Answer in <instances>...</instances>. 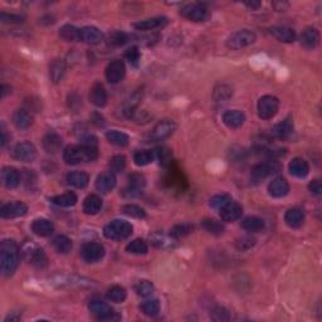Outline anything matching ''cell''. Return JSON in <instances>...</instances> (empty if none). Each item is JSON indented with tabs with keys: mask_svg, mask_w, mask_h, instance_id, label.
I'll list each match as a JSON object with an SVG mask.
<instances>
[{
	"mask_svg": "<svg viewBox=\"0 0 322 322\" xmlns=\"http://www.w3.org/2000/svg\"><path fill=\"white\" fill-rule=\"evenodd\" d=\"M279 109V101L277 97L266 95L261 97L257 103V111L259 119L269 120L276 116Z\"/></svg>",
	"mask_w": 322,
	"mask_h": 322,
	"instance_id": "8992f818",
	"label": "cell"
},
{
	"mask_svg": "<svg viewBox=\"0 0 322 322\" xmlns=\"http://www.w3.org/2000/svg\"><path fill=\"white\" fill-rule=\"evenodd\" d=\"M2 182L8 189H14L20 183V174L15 167L5 166L2 170Z\"/></svg>",
	"mask_w": 322,
	"mask_h": 322,
	"instance_id": "ac0fdd59",
	"label": "cell"
},
{
	"mask_svg": "<svg viewBox=\"0 0 322 322\" xmlns=\"http://www.w3.org/2000/svg\"><path fill=\"white\" fill-rule=\"evenodd\" d=\"M121 211L125 214V216L131 217V218L142 219L146 217L145 210H144L141 206L135 205V204H126V205L122 206Z\"/></svg>",
	"mask_w": 322,
	"mask_h": 322,
	"instance_id": "bcb514c9",
	"label": "cell"
},
{
	"mask_svg": "<svg viewBox=\"0 0 322 322\" xmlns=\"http://www.w3.org/2000/svg\"><path fill=\"white\" fill-rule=\"evenodd\" d=\"M240 226H242L243 229L247 230V232L256 233V232H261V230H263L266 223H264L263 219L258 218V217H247V218L243 219Z\"/></svg>",
	"mask_w": 322,
	"mask_h": 322,
	"instance_id": "74e56055",
	"label": "cell"
},
{
	"mask_svg": "<svg viewBox=\"0 0 322 322\" xmlns=\"http://www.w3.org/2000/svg\"><path fill=\"white\" fill-rule=\"evenodd\" d=\"M97 156H98L97 138L95 136H88L81 145L68 146L63 153V160L69 165H76L80 162L95 161Z\"/></svg>",
	"mask_w": 322,
	"mask_h": 322,
	"instance_id": "6da1fadb",
	"label": "cell"
},
{
	"mask_svg": "<svg viewBox=\"0 0 322 322\" xmlns=\"http://www.w3.org/2000/svg\"><path fill=\"white\" fill-rule=\"evenodd\" d=\"M22 253L25 261L37 268H44L48 264V258H47L44 251L32 242L25 243L23 245Z\"/></svg>",
	"mask_w": 322,
	"mask_h": 322,
	"instance_id": "277c9868",
	"label": "cell"
},
{
	"mask_svg": "<svg viewBox=\"0 0 322 322\" xmlns=\"http://www.w3.org/2000/svg\"><path fill=\"white\" fill-rule=\"evenodd\" d=\"M320 43V33L316 28H306L301 34V44L306 49H313Z\"/></svg>",
	"mask_w": 322,
	"mask_h": 322,
	"instance_id": "7402d4cb",
	"label": "cell"
},
{
	"mask_svg": "<svg viewBox=\"0 0 322 322\" xmlns=\"http://www.w3.org/2000/svg\"><path fill=\"white\" fill-rule=\"evenodd\" d=\"M90 101L95 104L96 107H104L107 103V92L103 85L99 82H96L91 87L90 91Z\"/></svg>",
	"mask_w": 322,
	"mask_h": 322,
	"instance_id": "603a6c76",
	"label": "cell"
},
{
	"mask_svg": "<svg viewBox=\"0 0 322 322\" xmlns=\"http://www.w3.org/2000/svg\"><path fill=\"white\" fill-rule=\"evenodd\" d=\"M278 166L274 162H261L252 167V177L256 180L266 179L269 175L274 174Z\"/></svg>",
	"mask_w": 322,
	"mask_h": 322,
	"instance_id": "44dd1931",
	"label": "cell"
},
{
	"mask_svg": "<svg viewBox=\"0 0 322 322\" xmlns=\"http://www.w3.org/2000/svg\"><path fill=\"white\" fill-rule=\"evenodd\" d=\"M125 166H126V159L124 156H114L110 160V167H111L112 172H122Z\"/></svg>",
	"mask_w": 322,
	"mask_h": 322,
	"instance_id": "9f6ffc18",
	"label": "cell"
},
{
	"mask_svg": "<svg viewBox=\"0 0 322 322\" xmlns=\"http://www.w3.org/2000/svg\"><path fill=\"white\" fill-rule=\"evenodd\" d=\"M65 180H67V183L70 187L77 188V189H83V188L88 185L90 176L85 171H72L67 175Z\"/></svg>",
	"mask_w": 322,
	"mask_h": 322,
	"instance_id": "83f0119b",
	"label": "cell"
},
{
	"mask_svg": "<svg viewBox=\"0 0 322 322\" xmlns=\"http://www.w3.org/2000/svg\"><path fill=\"white\" fill-rule=\"evenodd\" d=\"M308 189L311 190V193L312 194L320 196L322 194V184H321L320 180L316 179V180H313V182H311L310 185H308Z\"/></svg>",
	"mask_w": 322,
	"mask_h": 322,
	"instance_id": "94428289",
	"label": "cell"
},
{
	"mask_svg": "<svg viewBox=\"0 0 322 322\" xmlns=\"http://www.w3.org/2000/svg\"><path fill=\"white\" fill-rule=\"evenodd\" d=\"M255 244H256V239L252 237H243L240 238V239H238L237 243H235V245H237V248L239 251H248L251 249V248H252Z\"/></svg>",
	"mask_w": 322,
	"mask_h": 322,
	"instance_id": "91938a15",
	"label": "cell"
},
{
	"mask_svg": "<svg viewBox=\"0 0 322 322\" xmlns=\"http://www.w3.org/2000/svg\"><path fill=\"white\" fill-rule=\"evenodd\" d=\"M115 187H116V176H115V172H112L111 170L102 172L97 176L96 189L98 192L103 194L110 193Z\"/></svg>",
	"mask_w": 322,
	"mask_h": 322,
	"instance_id": "5bb4252c",
	"label": "cell"
},
{
	"mask_svg": "<svg viewBox=\"0 0 322 322\" xmlns=\"http://www.w3.org/2000/svg\"><path fill=\"white\" fill-rule=\"evenodd\" d=\"M102 41H103V34L98 28L91 27V25L81 28V42L83 43L95 46V44L101 43Z\"/></svg>",
	"mask_w": 322,
	"mask_h": 322,
	"instance_id": "e0dca14e",
	"label": "cell"
},
{
	"mask_svg": "<svg viewBox=\"0 0 322 322\" xmlns=\"http://www.w3.org/2000/svg\"><path fill=\"white\" fill-rule=\"evenodd\" d=\"M269 195L273 198H283L290 193V185L284 177H276L268 185Z\"/></svg>",
	"mask_w": 322,
	"mask_h": 322,
	"instance_id": "2e32d148",
	"label": "cell"
},
{
	"mask_svg": "<svg viewBox=\"0 0 322 322\" xmlns=\"http://www.w3.org/2000/svg\"><path fill=\"white\" fill-rule=\"evenodd\" d=\"M232 200V196L228 195V194H218V195H214L213 198L210 199L209 205L213 209H217V210H222V209H223L224 206H227Z\"/></svg>",
	"mask_w": 322,
	"mask_h": 322,
	"instance_id": "c3c4849f",
	"label": "cell"
},
{
	"mask_svg": "<svg viewBox=\"0 0 322 322\" xmlns=\"http://www.w3.org/2000/svg\"><path fill=\"white\" fill-rule=\"evenodd\" d=\"M32 230L34 234L39 237H49L54 232V226L48 219L39 218L32 223Z\"/></svg>",
	"mask_w": 322,
	"mask_h": 322,
	"instance_id": "d4e9b609",
	"label": "cell"
},
{
	"mask_svg": "<svg viewBox=\"0 0 322 322\" xmlns=\"http://www.w3.org/2000/svg\"><path fill=\"white\" fill-rule=\"evenodd\" d=\"M9 92H10V87H8V86L3 85L2 86V98H4V97L7 96Z\"/></svg>",
	"mask_w": 322,
	"mask_h": 322,
	"instance_id": "e7e4bbea",
	"label": "cell"
},
{
	"mask_svg": "<svg viewBox=\"0 0 322 322\" xmlns=\"http://www.w3.org/2000/svg\"><path fill=\"white\" fill-rule=\"evenodd\" d=\"M132 226L131 223L122 219H115L110 222L103 228V235L107 239L111 240H122L129 238L132 234Z\"/></svg>",
	"mask_w": 322,
	"mask_h": 322,
	"instance_id": "3957f363",
	"label": "cell"
},
{
	"mask_svg": "<svg viewBox=\"0 0 322 322\" xmlns=\"http://www.w3.org/2000/svg\"><path fill=\"white\" fill-rule=\"evenodd\" d=\"M28 213V206L22 201H10L3 204L0 209V216L4 219H14L24 217Z\"/></svg>",
	"mask_w": 322,
	"mask_h": 322,
	"instance_id": "7c38bea8",
	"label": "cell"
},
{
	"mask_svg": "<svg viewBox=\"0 0 322 322\" xmlns=\"http://www.w3.org/2000/svg\"><path fill=\"white\" fill-rule=\"evenodd\" d=\"M62 146V138L61 136L57 135V133L52 132L48 135L44 136L43 138V148L47 153L49 154H56L58 153L59 149Z\"/></svg>",
	"mask_w": 322,
	"mask_h": 322,
	"instance_id": "d6a6232c",
	"label": "cell"
},
{
	"mask_svg": "<svg viewBox=\"0 0 322 322\" xmlns=\"http://www.w3.org/2000/svg\"><path fill=\"white\" fill-rule=\"evenodd\" d=\"M125 73H126V67H125L124 61L121 59H114L109 63L104 70L107 81L110 83H119L124 80Z\"/></svg>",
	"mask_w": 322,
	"mask_h": 322,
	"instance_id": "4fadbf2b",
	"label": "cell"
},
{
	"mask_svg": "<svg viewBox=\"0 0 322 322\" xmlns=\"http://www.w3.org/2000/svg\"><path fill=\"white\" fill-rule=\"evenodd\" d=\"M127 297V292L124 287L121 286H114L107 291V298L111 302L115 303H122Z\"/></svg>",
	"mask_w": 322,
	"mask_h": 322,
	"instance_id": "ee69618b",
	"label": "cell"
},
{
	"mask_svg": "<svg viewBox=\"0 0 322 322\" xmlns=\"http://www.w3.org/2000/svg\"><path fill=\"white\" fill-rule=\"evenodd\" d=\"M25 17L22 14H14V13H0V20L4 24H19V23L24 22Z\"/></svg>",
	"mask_w": 322,
	"mask_h": 322,
	"instance_id": "f5cc1de1",
	"label": "cell"
},
{
	"mask_svg": "<svg viewBox=\"0 0 322 322\" xmlns=\"http://www.w3.org/2000/svg\"><path fill=\"white\" fill-rule=\"evenodd\" d=\"M19 264V247L13 239H4L0 245V271L4 277H10Z\"/></svg>",
	"mask_w": 322,
	"mask_h": 322,
	"instance_id": "7a4b0ae2",
	"label": "cell"
},
{
	"mask_svg": "<svg viewBox=\"0 0 322 322\" xmlns=\"http://www.w3.org/2000/svg\"><path fill=\"white\" fill-rule=\"evenodd\" d=\"M289 170L291 175H293L295 177H300L303 179L308 175L310 172V165L308 162L302 158H295L289 164Z\"/></svg>",
	"mask_w": 322,
	"mask_h": 322,
	"instance_id": "ffe728a7",
	"label": "cell"
},
{
	"mask_svg": "<svg viewBox=\"0 0 322 322\" xmlns=\"http://www.w3.org/2000/svg\"><path fill=\"white\" fill-rule=\"evenodd\" d=\"M81 257L87 263H96L104 257V247L101 243H86L81 249Z\"/></svg>",
	"mask_w": 322,
	"mask_h": 322,
	"instance_id": "9c48e42d",
	"label": "cell"
},
{
	"mask_svg": "<svg viewBox=\"0 0 322 322\" xmlns=\"http://www.w3.org/2000/svg\"><path fill=\"white\" fill-rule=\"evenodd\" d=\"M233 96V90L228 85L221 83L214 88V99L217 102H227Z\"/></svg>",
	"mask_w": 322,
	"mask_h": 322,
	"instance_id": "f6af8a7d",
	"label": "cell"
},
{
	"mask_svg": "<svg viewBox=\"0 0 322 322\" xmlns=\"http://www.w3.org/2000/svg\"><path fill=\"white\" fill-rule=\"evenodd\" d=\"M245 5H247L248 8H251V9H258L259 7H261V3L259 2H248V3H245Z\"/></svg>",
	"mask_w": 322,
	"mask_h": 322,
	"instance_id": "be15d7a7",
	"label": "cell"
},
{
	"mask_svg": "<svg viewBox=\"0 0 322 322\" xmlns=\"http://www.w3.org/2000/svg\"><path fill=\"white\" fill-rule=\"evenodd\" d=\"M65 68H67V64H65L64 59L57 58L52 62L51 67H49V76H51L52 82L53 83L61 82V80L63 78L65 73Z\"/></svg>",
	"mask_w": 322,
	"mask_h": 322,
	"instance_id": "4dcf8cb0",
	"label": "cell"
},
{
	"mask_svg": "<svg viewBox=\"0 0 322 322\" xmlns=\"http://www.w3.org/2000/svg\"><path fill=\"white\" fill-rule=\"evenodd\" d=\"M13 124L20 130L29 129L33 125V116L25 110H17L13 114Z\"/></svg>",
	"mask_w": 322,
	"mask_h": 322,
	"instance_id": "4316f807",
	"label": "cell"
},
{
	"mask_svg": "<svg viewBox=\"0 0 322 322\" xmlns=\"http://www.w3.org/2000/svg\"><path fill=\"white\" fill-rule=\"evenodd\" d=\"M284 222L290 228H300L305 222V213L298 208L289 209L284 214Z\"/></svg>",
	"mask_w": 322,
	"mask_h": 322,
	"instance_id": "f1b7e54d",
	"label": "cell"
},
{
	"mask_svg": "<svg viewBox=\"0 0 322 322\" xmlns=\"http://www.w3.org/2000/svg\"><path fill=\"white\" fill-rule=\"evenodd\" d=\"M59 35L65 42H81V28L70 24H64L59 29Z\"/></svg>",
	"mask_w": 322,
	"mask_h": 322,
	"instance_id": "d590c367",
	"label": "cell"
},
{
	"mask_svg": "<svg viewBox=\"0 0 322 322\" xmlns=\"http://www.w3.org/2000/svg\"><path fill=\"white\" fill-rule=\"evenodd\" d=\"M8 137H7V130H5L4 125H2V146H5L7 144Z\"/></svg>",
	"mask_w": 322,
	"mask_h": 322,
	"instance_id": "6125c7cd",
	"label": "cell"
},
{
	"mask_svg": "<svg viewBox=\"0 0 322 322\" xmlns=\"http://www.w3.org/2000/svg\"><path fill=\"white\" fill-rule=\"evenodd\" d=\"M293 132V124L291 117H287L283 121L279 122V124L274 125V127L272 129V133L276 136L279 140H286L289 138Z\"/></svg>",
	"mask_w": 322,
	"mask_h": 322,
	"instance_id": "484cf974",
	"label": "cell"
},
{
	"mask_svg": "<svg viewBox=\"0 0 322 322\" xmlns=\"http://www.w3.org/2000/svg\"><path fill=\"white\" fill-rule=\"evenodd\" d=\"M269 32H271L272 35H273L277 41L283 42V43H292L296 39L295 30L291 29L289 27H281V25H279V27H272L271 29H269Z\"/></svg>",
	"mask_w": 322,
	"mask_h": 322,
	"instance_id": "f546056e",
	"label": "cell"
},
{
	"mask_svg": "<svg viewBox=\"0 0 322 322\" xmlns=\"http://www.w3.org/2000/svg\"><path fill=\"white\" fill-rule=\"evenodd\" d=\"M150 239L155 247L160 249H169V248L175 247V238L171 235H165L162 233H155L150 235Z\"/></svg>",
	"mask_w": 322,
	"mask_h": 322,
	"instance_id": "e575fe53",
	"label": "cell"
},
{
	"mask_svg": "<svg viewBox=\"0 0 322 322\" xmlns=\"http://www.w3.org/2000/svg\"><path fill=\"white\" fill-rule=\"evenodd\" d=\"M256 39H257V35H256V33L252 32V30H238V32L233 33L232 35L227 39V47L230 49H234V51H238V49H242L244 48V47L253 44L256 42Z\"/></svg>",
	"mask_w": 322,
	"mask_h": 322,
	"instance_id": "5b68a950",
	"label": "cell"
},
{
	"mask_svg": "<svg viewBox=\"0 0 322 322\" xmlns=\"http://www.w3.org/2000/svg\"><path fill=\"white\" fill-rule=\"evenodd\" d=\"M53 248L61 255H67L72 249V240L65 235H57L53 240H52Z\"/></svg>",
	"mask_w": 322,
	"mask_h": 322,
	"instance_id": "ab89813d",
	"label": "cell"
},
{
	"mask_svg": "<svg viewBox=\"0 0 322 322\" xmlns=\"http://www.w3.org/2000/svg\"><path fill=\"white\" fill-rule=\"evenodd\" d=\"M154 284L148 279H141L135 284V292L141 297H149L154 293Z\"/></svg>",
	"mask_w": 322,
	"mask_h": 322,
	"instance_id": "7dc6e473",
	"label": "cell"
},
{
	"mask_svg": "<svg viewBox=\"0 0 322 322\" xmlns=\"http://www.w3.org/2000/svg\"><path fill=\"white\" fill-rule=\"evenodd\" d=\"M156 156H158L160 164L164 165V166H167L170 161H171V151L167 148H159L156 150Z\"/></svg>",
	"mask_w": 322,
	"mask_h": 322,
	"instance_id": "680465c9",
	"label": "cell"
},
{
	"mask_svg": "<svg viewBox=\"0 0 322 322\" xmlns=\"http://www.w3.org/2000/svg\"><path fill=\"white\" fill-rule=\"evenodd\" d=\"M77 195L73 192H67L61 195H56L53 198H51V201L57 206H62V208H69L77 204Z\"/></svg>",
	"mask_w": 322,
	"mask_h": 322,
	"instance_id": "836d02e7",
	"label": "cell"
},
{
	"mask_svg": "<svg viewBox=\"0 0 322 322\" xmlns=\"http://www.w3.org/2000/svg\"><path fill=\"white\" fill-rule=\"evenodd\" d=\"M210 318L213 321L223 322V321H229L230 316L229 312L224 307H216L210 313Z\"/></svg>",
	"mask_w": 322,
	"mask_h": 322,
	"instance_id": "6f0895ef",
	"label": "cell"
},
{
	"mask_svg": "<svg viewBox=\"0 0 322 322\" xmlns=\"http://www.w3.org/2000/svg\"><path fill=\"white\" fill-rule=\"evenodd\" d=\"M88 308H90L91 313H92L95 317L98 318V320H117L119 317H115V311L109 303L103 302L101 300H92L88 305Z\"/></svg>",
	"mask_w": 322,
	"mask_h": 322,
	"instance_id": "52a82bcc",
	"label": "cell"
},
{
	"mask_svg": "<svg viewBox=\"0 0 322 322\" xmlns=\"http://www.w3.org/2000/svg\"><path fill=\"white\" fill-rule=\"evenodd\" d=\"M201 227L206 230L208 233L213 235H221L224 233V226L221 223V222L216 221V219H204L201 222Z\"/></svg>",
	"mask_w": 322,
	"mask_h": 322,
	"instance_id": "60d3db41",
	"label": "cell"
},
{
	"mask_svg": "<svg viewBox=\"0 0 322 322\" xmlns=\"http://www.w3.org/2000/svg\"><path fill=\"white\" fill-rule=\"evenodd\" d=\"M180 14L188 20L192 22H204L208 18V9L204 4L200 3H193V4H188L180 10Z\"/></svg>",
	"mask_w": 322,
	"mask_h": 322,
	"instance_id": "ba28073f",
	"label": "cell"
},
{
	"mask_svg": "<svg viewBox=\"0 0 322 322\" xmlns=\"http://www.w3.org/2000/svg\"><path fill=\"white\" fill-rule=\"evenodd\" d=\"M154 160V154L149 150H141L136 151L133 155V161L137 166H146V165L151 164Z\"/></svg>",
	"mask_w": 322,
	"mask_h": 322,
	"instance_id": "681fc988",
	"label": "cell"
},
{
	"mask_svg": "<svg viewBox=\"0 0 322 322\" xmlns=\"http://www.w3.org/2000/svg\"><path fill=\"white\" fill-rule=\"evenodd\" d=\"M193 229L194 227L189 223L176 224V226L172 227V229L170 230V235L174 237L175 239H177V238H182V237H185V235L190 234V233L193 232Z\"/></svg>",
	"mask_w": 322,
	"mask_h": 322,
	"instance_id": "816d5d0a",
	"label": "cell"
},
{
	"mask_svg": "<svg viewBox=\"0 0 322 322\" xmlns=\"http://www.w3.org/2000/svg\"><path fill=\"white\" fill-rule=\"evenodd\" d=\"M13 156L19 161L33 162L37 158V149L33 144L28 142V141L19 142L13 149Z\"/></svg>",
	"mask_w": 322,
	"mask_h": 322,
	"instance_id": "8fae6325",
	"label": "cell"
},
{
	"mask_svg": "<svg viewBox=\"0 0 322 322\" xmlns=\"http://www.w3.org/2000/svg\"><path fill=\"white\" fill-rule=\"evenodd\" d=\"M106 138L109 142L116 146H126L129 144L130 137L125 132H121L119 130H110L106 132Z\"/></svg>",
	"mask_w": 322,
	"mask_h": 322,
	"instance_id": "f35d334b",
	"label": "cell"
},
{
	"mask_svg": "<svg viewBox=\"0 0 322 322\" xmlns=\"http://www.w3.org/2000/svg\"><path fill=\"white\" fill-rule=\"evenodd\" d=\"M125 58L130 62V64L137 65L141 59V53L140 51H138V47L136 46L130 47V48L125 52Z\"/></svg>",
	"mask_w": 322,
	"mask_h": 322,
	"instance_id": "11a10c76",
	"label": "cell"
},
{
	"mask_svg": "<svg viewBox=\"0 0 322 322\" xmlns=\"http://www.w3.org/2000/svg\"><path fill=\"white\" fill-rule=\"evenodd\" d=\"M126 251L132 255H146L148 253V244L142 239H135L127 244Z\"/></svg>",
	"mask_w": 322,
	"mask_h": 322,
	"instance_id": "f907efd6",
	"label": "cell"
},
{
	"mask_svg": "<svg viewBox=\"0 0 322 322\" xmlns=\"http://www.w3.org/2000/svg\"><path fill=\"white\" fill-rule=\"evenodd\" d=\"M102 209V200L96 194H91L83 201V211L88 216H95Z\"/></svg>",
	"mask_w": 322,
	"mask_h": 322,
	"instance_id": "1f68e13d",
	"label": "cell"
},
{
	"mask_svg": "<svg viewBox=\"0 0 322 322\" xmlns=\"http://www.w3.org/2000/svg\"><path fill=\"white\" fill-rule=\"evenodd\" d=\"M130 37L124 32H114L110 34L109 37V43L114 47H120L124 46L125 43L129 42Z\"/></svg>",
	"mask_w": 322,
	"mask_h": 322,
	"instance_id": "db71d44e",
	"label": "cell"
},
{
	"mask_svg": "<svg viewBox=\"0 0 322 322\" xmlns=\"http://www.w3.org/2000/svg\"><path fill=\"white\" fill-rule=\"evenodd\" d=\"M176 129V124L172 120H161L154 126L150 132V140L162 141L171 136Z\"/></svg>",
	"mask_w": 322,
	"mask_h": 322,
	"instance_id": "30bf717a",
	"label": "cell"
},
{
	"mask_svg": "<svg viewBox=\"0 0 322 322\" xmlns=\"http://www.w3.org/2000/svg\"><path fill=\"white\" fill-rule=\"evenodd\" d=\"M167 23V19L164 17H155V18H149V19L138 20V22L133 23V27L137 30H154L158 29V28L164 27Z\"/></svg>",
	"mask_w": 322,
	"mask_h": 322,
	"instance_id": "cb8c5ba5",
	"label": "cell"
},
{
	"mask_svg": "<svg viewBox=\"0 0 322 322\" xmlns=\"http://www.w3.org/2000/svg\"><path fill=\"white\" fill-rule=\"evenodd\" d=\"M243 208L239 203L237 201H230L227 206H224L221 210V218L223 222L227 223H232V222L238 221L242 217Z\"/></svg>",
	"mask_w": 322,
	"mask_h": 322,
	"instance_id": "9a60e30c",
	"label": "cell"
},
{
	"mask_svg": "<svg viewBox=\"0 0 322 322\" xmlns=\"http://www.w3.org/2000/svg\"><path fill=\"white\" fill-rule=\"evenodd\" d=\"M146 182L145 177L140 174H132L129 177V188L126 189V192H130V194L133 193H140L142 190V188L145 187Z\"/></svg>",
	"mask_w": 322,
	"mask_h": 322,
	"instance_id": "7bdbcfd3",
	"label": "cell"
},
{
	"mask_svg": "<svg viewBox=\"0 0 322 322\" xmlns=\"http://www.w3.org/2000/svg\"><path fill=\"white\" fill-rule=\"evenodd\" d=\"M245 121V115L239 110H230L224 112L223 122L229 129H238L242 126Z\"/></svg>",
	"mask_w": 322,
	"mask_h": 322,
	"instance_id": "d6986e66",
	"label": "cell"
},
{
	"mask_svg": "<svg viewBox=\"0 0 322 322\" xmlns=\"http://www.w3.org/2000/svg\"><path fill=\"white\" fill-rule=\"evenodd\" d=\"M140 308L141 311H142L144 315L154 317V316L158 315L159 311H160V303H159V301L155 300V298H151V300H146L145 302L141 303Z\"/></svg>",
	"mask_w": 322,
	"mask_h": 322,
	"instance_id": "b9f144b4",
	"label": "cell"
},
{
	"mask_svg": "<svg viewBox=\"0 0 322 322\" xmlns=\"http://www.w3.org/2000/svg\"><path fill=\"white\" fill-rule=\"evenodd\" d=\"M141 97H142V93H141L140 91H135L132 95L129 96V98H127L124 103L125 116L132 117V115L135 114V110L137 109L138 103H140Z\"/></svg>",
	"mask_w": 322,
	"mask_h": 322,
	"instance_id": "8d00e7d4",
	"label": "cell"
}]
</instances>
